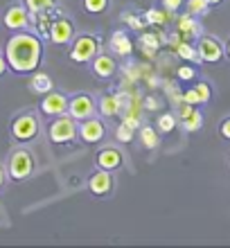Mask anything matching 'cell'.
<instances>
[{
    "label": "cell",
    "mask_w": 230,
    "mask_h": 248,
    "mask_svg": "<svg viewBox=\"0 0 230 248\" xmlns=\"http://www.w3.org/2000/svg\"><path fill=\"white\" fill-rule=\"evenodd\" d=\"M142 104H145L147 111H156V108H158V99L153 97V95H149V97L142 99Z\"/></svg>",
    "instance_id": "obj_34"
},
{
    "label": "cell",
    "mask_w": 230,
    "mask_h": 248,
    "mask_svg": "<svg viewBox=\"0 0 230 248\" xmlns=\"http://www.w3.org/2000/svg\"><path fill=\"white\" fill-rule=\"evenodd\" d=\"M41 57H43V46L34 34L20 32L7 41L5 59L14 72H34L41 63Z\"/></svg>",
    "instance_id": "obj_1"
},
{
    "label": "cell",
    "mask_w": 230,
    "mask_h": 248,
    "mask_svg": "<svg viewBox=\"0 0 230 248\" xmlns=\"http://www.w3.org/2000/svg\"><path fill=\"white\" fill-rule=\"evenodd\" d=\"M97 54H99V41L95 36H91V34H84V36L75 39L73 47H70V59L75 63H88Z\"/></svg>",
    "instance_id": "obj_3"
},
{
    "label": "cell",
    "mask_w": 230,
    "mask_h": 248,
    "mask_svg": "<svg viewBox=\"0 0 230 248\" xmlns=\"http://www.w3.org/2000/svg\"><path fill=\"white\" fill-rule=\"evenodd\" d=\"M106 133V126L102 120H97L95 115L88 120H81V124H79V138L84 140V142L92 144V142H99L102 138H104Z\"/></svg>",
    "instance_id": "obj_10"
},
{
    "label": "cell",
    "mask_w": 230,
    "mask_h": 248,
    "mask_svg": "<svg viewBox=\"0 0 230 248\" xmlns=\"http://www.w3.org/2000/svg\"><path fill=\"white\" fill-rule=\"evenodd\" d=\"M174 14L171 12H167V9H158V7H152V9H147L145 12V20L149 23V25H165L167 20L171 18Z\"/></svg>",
    "instance_id": "obj_22"
},
{
    "label": "cell",
    "mask_w": 230,
    "mask_h": 248,
    "mask_svg": "<svg viewBox=\"0 0 230 248\" xmlns=\"http://www.w3.org/2000/svg\"><path fill=\"white\" fill-rule=\"evenodd\" d=\"M176 77L181 79V81H192V79H197V70L190 68V65H178Z\"/></svg>",
    "instance_id": "obj_30"
},
{
    "label": "cell",
    "mask_w": 230,
    "mask_h": 248,
    "mask_svg": "<svg viewBox=\"0 0 230 248\" xmlns=\"http://www.w3.org/2000/svg\"><path fill=\"white\" fill-rule=\"evenodd\" d=\"M2 185H5V170L0 167V187H2Z\"/></svg>",
    "instance_id": "obj_36"
},
{
    "label": "cell",
    "mask_w": 230,
    "mask_h": 248,
    "mask_svg": "<svg viewBox=\"0 0 230 248\" xmlns=\"http://www.w3.org/2000/svg\"><path fill=\"white\" fill-rule=\"evenodd\" d=\"M197 50H199V57H201L203 63H219L226 54V47L221 46L215 36H201L197 43Z\"/></svg>",
    "instance_id": "obj_6"
},
{
    "label": "cell",
    "mask_w": 230,
    "mask_h": 248,
    "mask_svg": "<svg viewBox=\"0 0 230 248\" xmlns=\"http://www.w3.org/2000/svg\"><path fill=\"white\" fill-rule=\"evenodd\" d=\"M163 7L167 9V12H178L181 7H183V0H163Z\"/></svg>",
    "instance_id": "obj_33"
},
{
    "label": "cell",
    "mask_w": 230,
    "mask_h": 248,
    "mask_svg": "<svg viewBox=\"0 0 230 248\" xmlns=\"http://www.w3.org/2000/svg\"><path fill=\"white\" fill-rule=\"evenodd\" d=\"M30 9L23 5H14L7 9L5 14V27H9V30H25L27 25H30Z\"/></svg>",
    "instance_id": "obj_13"
},
{
    "label": "cell",
    "mask_w": 230,
    "mask_h": 248,
    "mask_svg": "<svg viewBox=\"0 0 230 248\" xmlns=\"http://www.w3.org/2000/svg\"><path fill=\"white\" fill-rule=\"evenodd\" d=\"M88 189H91L95 196H106L113 192V174L108 170H99L91 176L88 181Z\"/></svg>",
    "instance_id": "obj_11"
},
{
    "label": "cell",
    "mask_w": 230,
    "mask_h": 248,
    "mask_svg": "<svg viewBox=\"0 0 230 248\" xmlns=\"http://www.w3.org/2000/svg\"><path fill=\"white\" fill-rule=\"evenodd\" d=\"M25 7L32 14H39V12H46V9H52L54 0H25Z\"/></svg>",
    "instance_id": "obj_28"
},
{
    "label": "cell",
    "mask_w": 230,
    "mask_h": 248,
    "mask_svg": "<svg viewBox=\"0 0 230 248\" xmlns=\"http://www.w3.org/2000/svg\"><path fill=\"white\" fill-rule=\"evenodd\" d=\"M160 41H163V36L156 32H142L140 34V46H142V50H145V54L152 59L153 54H156V50L160 47Z\"/></svg>",
    "instance_id": "obj_19"
},
{
    "label": "cell",
    "mask_w": 230,
    "mask_h": 248,
    "mask_svg": "<svg viewBox=\"0 0 230 248\" xmlns=\"http://www.w3.org/2000/svg\"><path fill=\"white\" fill-rule=\"evenodd\" d=\"M79 133V126H77V120L70 115V113H63L59 118H54V122L50 124L47 129V136L50 140L57 144H66L70 140H75V136Z\"/></svg>",
    "instance_id": "obj_2"
},
{
    "label": "cell",
    "mask_w": 230,
    "mask_h": 248,
    "mask_svg": "<svg viewBox=\"0 0 230 248\" xmlns=\"http://www.w3.org/2000/svg\"><path fill=\"white\" fill-rule=\"evenodd\" d=\"M95 111H97V104H95V99L91 97V95H75V97H70V104H68V113L73 115L77 122H81V120H88L95 115Z\"/></svg>",
    "instance_id": "obj_7"
},
{
    "label": "cell",
    "mask_w": 230,
    "mask_h": 248,
    "mask_svg": "<svg viewBox=\"0 0 230 248\" xmlns=\"http://www.w3.org/2000/svg\"><path fill=\"white\" fill-rule=\"evenodd\" d=\"M226 54L230 57V39H228V43H226Z\"/></svg>",
    "instance_id": "obj_38"
},
{
    "label": "cell",
    "mask_w": 230,
    "mask_h": 248,
    "mask_svg": "<svg viewBox=\"0 0 230 248\" xmlns=\"http://www.w3.org/2000/svg\"><path fill=\"white\" fill-rule=\"evenodd\" d=\"M68 104H70V99L63 93L50 91L41 102V113L47 115V118H59L63 113H68Z\"/></svg>",
    "instance_id": "obj_8"
},
{
    "label": "cell",
    "mask_w": 230,
    "mask_h": 248,
    "mask_svg": "<svg viewBox=\"0 0 230 248\" xmlns=\"http://www.w3.org/2000/svg\"><path fill=\"white\" fill-rule=\"evenodd\" d=\"M122 154L120 149L115 147H104V149L97 151V167L99 170H108V171H115L122 167Z\"/></svg>",
    "instance_id": "obj_14"
},
{
    "label": "cell",
    "mask_w": 230,
    "mask_h": 248,
    "mask_svg": "<svg viewBox=\"0 0 230 248\" xmlns=\"http://www.w3.org/2000/svg\"><path fill=\"white\" fill-rule=\"evenodd\" d=\"M81 5L88 14H102L108 9V0H81Z\"/></svg>",
    "instance_id": "obj_26"
},
{
    "label": "cell",
    "mask_w": 230,
    "mask_h": 248,
    "mask_svg": "<svg viewBox=\"0 0 230 248\" xmlns=\"http://www.w3.org/2000/svg\"><path fill=\"white\" fill-rule=\"evenodd\" d=\"M138 129H133V126H129L126 122H120V126L115 129V138H118L120 142H131L133 140V133H136Z\"/></svg>",
    "instance_id": "obj_27"
},
{
    "label": "cell",
    "mask_w": 230,
    "mask_h": 248,
    "mask_svg": "<svg viewBox=\"0 0 230 248\" xmlns=\"http://www.w3.org/2000/svg\"><path fill=\"white\" fill-rule=\"evenodd\" d=\"M181 124H183V129L187 131V133H197V131L203 126V115H201V111L194 106V108L181 120Z\"/></svg>",
    "instance_id": "obj_21"
},
{
    "label": "cell",
    "mask_w": 230,
    "mask_h": 248,
    "mask_svg": "<svg viewBox=\"0 0 230 248\" xmlns=\"http://www.w3.org/2000/svg\"><path fill=\"white\" fill-rule=\"evenodd\" d=\"M210 2L208 0H187V12L192 16H205V14L210 12Z\"/></svg>",
    "instance_id": "obj_25"
},
{
    "label": "cell",
    "mask_w": 230,
    "mask_h": 248,
    "mask_svg": "<svg viewBox=\"0 0 230 248\" xmlns=\"http://www.w3.org/2000/svg\"><path fill=\"white\" fill-rule=\"evenodd\" d=\"M197 93H199V97H201V104H208L210 102V97H212V91H210V84L208 81H199L197 86Z\"/></svg>",
    "instance_id": "obj_29"
},
{
    "label": "cell",
    "mask_w": 230,
    "mask_h": 248,
    "mask_svg": "<svg viewBox=\"0 0 230 248\" xmlns=\"http://www.w3.org/2000/svg\"><path fill=\"white\" fill-rule=\"evenodd\" d=\"M176 32L181 34L185 41L187 39H199L201 32H203V27H201V23L197 20V16H192V14L187 12V14H181V16L176 18Z\"/></svg>",
    "instance_id": "obj_12"
},
{
    "label": "cell",
    "mask_w": 230,
    "mask_h": 248,
    "mask_svg": "<svg viewBox=\"0 0 230 248\" xmlns=\"http://www.w3.org/2000/svg\"><path fill=\"white\" fill-rule=\"evenodd\" d=\"M34 171V158L27 149H16L9 158V178L14 181H25Z\"/></svg>",
    "instance_id": "obj_4"
},
{
    "label": "cell",
    "mask_w": 230,
    "mask_h": 248,
    "mask_svg": "<svg viewBox=\"0 0 230 248\" xmlns=\"http://www.w3.org/2000/svg\"><path fill=\"white\" fill-rule=\"evenodd\" d=\"M178 122H181V120H178L176 113H163V115L158 118V131H160V133H171V131L178 126Z\"/></svg>",
    "instance_id": "obj_24"
},
{
    "label": "cell",
    "mask_w": 230,
    "mask_h": 248,
    "mask_svg": "<svg viewBox=\"0 0 230 248\" xmlns=\"http://www.w3.org/2000/svg\"><path fill=\"white\" fill-rule=\"evenodd\" d=\"M47 39L52 41L54 46H66L70 41L75 39V25L73 20H68L66 16H57L50 27V36Z\"/></svg>",
    "instance_id": "obj_9"
},
{
    "label": "cell",
    "mask_w": 230,
    "mask_h": 248,
    "mask_svg": "<svg viewBox=\"0 0 230 248\" xmlns=\"http://www.w3.org/2000/svg\"><path fill=\"white\" fill-rule=\"evenodd\" d=\"M140 133V142H142V147L145 149H156L158 144H160V131H158V126H140L138 129Z\"/></svg>",
    "instance_id": "obj_18"
},
{
    "label": "cell",
    "mask_w": 230,
    "mask_h": 248,
    "mask_svg": "<svg viewBox=\"0 0 230 248\" xmlns=\"http://www.w3.org/2000/svg\"><path fill=\"white\" fill-rule=\"evenodd\" d=\"M174 50H176V54L181 57V59H185V61H194V63H197V61H201V57H199V50L192 46L190 41L183 39L176 47H174Z\"/></svg>",
    "instance_id": "obj_23"
},
{
    "label": "cell",
    "mask_w": 230,
    "mask_h": 248,
    "mask_svg": "<svg viewBox=\"0 0 230 248\" xmlns=\"http://www.w3.org/2000/svg\"><path fill=\"white\" fill-rule=\"evenodd\" d=\"M183 102H187V104H192V106H199V104H201V97H199L197 88H187V91L183 93Z\"/></svg>",
    "instance_id": "obj_31"
},
{
    "label": "cell",
    "mask_w": 230,
    "mask_h": 248,
    "mask_svg": "<svg viewBox=\"0 0 230 248\" xmlns=\"http://www.w3.org/2000/svg\"><path fill=\"white\" fill-rule=\"evenodd\" d=\"M111 50L115 54H120V57H131L133 43H131V39H129L124 32H113V36H111Z\"/></svg>",
    "instance_id": "obj_17"
},
{
    "label": "cell",
    "mask_w": 230,
    "mask_h": 248,
    "mask_svg": "<svg viewBox=\"0 0 230 248\" xmlns=\"http://www.w3.org/2000/svg\"><path fill=\"white\" fill-rule=\"evenodd\" d=\"M7 68H9V63H7V59L2 57V54H0V75H2V72H5Z\"/></svg>",
    "instance_id": "obj_35"
},
{
    "label": "cell",
    "mask_w": 230,
    "mask_h": 248,
    "mask_svg": "<svg viewBox=\"0 0 230 248\" xmlns=\"http://www.w3.org/2000/svg\"><path fill=\"white\" fill-rule=\"evenodd\" d=\"M30 86H32V91L39 93V95H47V93L54 88L52 79H50V75H46V72H34Z\"/></svg>",
    "instance_id": "obj_20"
},
{
    "label": "cell",
    "mask_w": 230,
    "mask_h": 248,
    "mask_svg": "<svg viewBox=\"0 0 230 248\" xmlns=\"http://www.w3.org/2000/svg\"><path fill=\"white\" fill-rule=\"evenodd\" d=\"M12 136L18 140V142H27L32 138L39 136V120L32 113H23L12 122Z\"/></svg>",
    "instance_id": "obj_5"
},
{
    "label": "cell",
    "mask_w": 230,
    "mask_h": 248,
    "mask_svg": "<svg viewBox=\"0 0 230 248\" xmlns=\"http://www.w3.org/2000/svg\"><path fill=\"white\" fill-rule=\"evenodd\" d=\"M208 2H210L212 7H217V5H221V2H224V0H208Z\"/></svg>",
    "instance_id": "obj_37"
},
{
    "label": "cell",
    "mask_w": 230,
    "mask_h": 248,
    "mask_svg": "<svg viewBox=\"0 0 230 248\" xmlns=\"http://www.w3.org/2000/svg\"><path fill=\"white\" fill-rule=\"evenodd\" d=\"M92 72L97 75L99 79H111L115 72H118V63L111 54H102L99 52L95 59H92Z\"/></svg>",
    "instance_id": "obj_15"
},
{
    "label": "cell",
    "mask_w": 230,
    "mask_h": 248,
    "mask_svg": "<svg viewBox=\"0 0 230 248\" xmlns=\"http://www.w3.org/2000/svg\"><path fill=\"white\" fill-rule=\"evenodd\" d=\"M97 111L104 115V118H115L122 113V99H120L118 93H108V95H102L99 97V106Z\"/></svg>",
    "instance_id": "obj_16"
},
{
    "label": "cell",
    "mask_w": 230,
    "mask_h": 248,
    "mask_svg": "<svg viewBox=\"0 0 230 248\" xmlns=\"http://www.w3.org/2000/svg\"><path fill=\"white\" fill-rule=\"evenodd\" d=\"M219 136L230 142V115H228V118H224V120H221V124H219Z\"/></svg>",
    "instance_id": "obj_32"
}]
</instances>
